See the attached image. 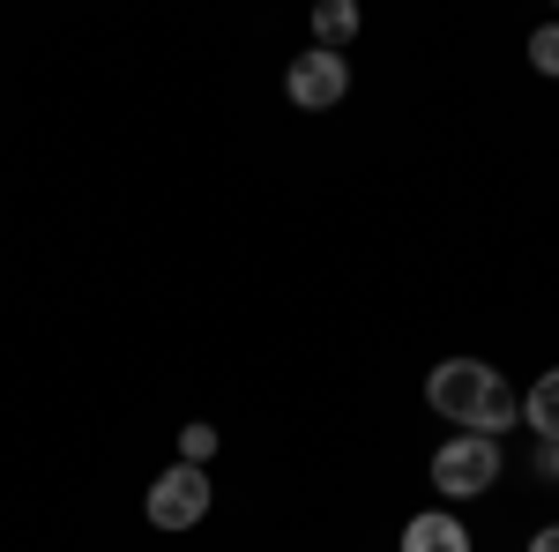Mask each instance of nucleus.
Instances as JSON below:
<instances>
[{"mask_svg":"<svg viewBox=\"0 0 559 552\" xmlns=\"http://www.w3.org/2000/svg\"><path fill=\"white\" fill-rule=\"evenodd\" d=\"M210 456H216V425H187V433H179V463L202 470Z\"/></svg>","mask_w":559,"mask_h":552,"instance_id":"nucleus-10","label":"nucleus"},{"mask_svg":"<svg viewBox=\"0 0 559 552\" xmlns=\"http://www.w3.org/2000/svg\"><path fill=\"white\" fill-rule=\"evenodd\" d=\"M492 381H500V374H492V366H477V359H440V366L426 374V403L440 411V419H463V425H471L477 403L492 396Z\"/></svg>","mask_w":559,"mask_h":552,"instance_id":"nucleus-3","label":"nucleus"},{"mask_svg":"<svg viewBox=\"0 0 559 552\" xmlns=\"http://www.w3.org/2000/svg\"><path fill=\"white\" fill-rule=\"evenodd\" d=\"M530 552H559V522H545V530L530 538Z\"/></svg>","mask_w":559,"mask_h":552,"instance_id":"nucleus-12","label":"nucleus"},{"mask_svg":"<svg viewBox=\"0 0 559 552\" xmlns=\"http://www.w3.org/2000/svg\"><path fill=\"white\" fill-rule=\"evenodd\" d=\"M202 515H210V478L194 463H173L150 485V522H157V530H194Z\"/></svg>","mask_w":559,"mask_h":552,"instance_id":"nucleus-4","label":"nucleus"},{"mask_svg":"<svg viewBox=\"0 0 559 552\" xmlns=\"http://www.w3.org/2000/svg\"><path fill=\"white\" fill-rule=\"evenodd\" d=\"M537 470H545V478L559 485V441H537Z\"/></svg>","mask_w":559,"mask_h":552,"instance_id":"nucleus-11","label":"nucleus"},{"mask_svg":"<svg viewBox=\"0 0 559 552\" xmlns=\"http://www.w3.org/2000/svg\"><path fill=\"white\" fill-rule=\"evenodd\" d=\"M403 552H471V530H463L455 515H411Z\"/></svg>","mask_w":559,"mask_h":552,"instance_id":"nucleus-5","label":"nucleus"},{"mask_svg":"<svg viewBox=\"0 0 559 552\" xmlns=\"http://www.w3.org/2000/svg\"><path fill=\"white\" fill-rule=\"evenodd\" d=\"M522 419V396L508 381H492V396H485V403H477V419H471V433H485V441H500V433H508V425Z\"/></svg>","mask_w":559,"mask_h":552,"instance_id":"nucleus-7","label":"nucleus"},{"mask_svg":"<svg viewBox=\"0 0 559 552\" xmlns=\"http://www.w3.org/2000/svg\"><path fill=\"white\" fill-rule=\"evenodd\" d=\"M500 478V441H485V433H463V441H448L440 456H432V485L448 493V501H471Z\"/></svg>","mask_w":559,"mask_h":552,"instance_id":"nucleus-1","label":"nucleus"},{"mask_svg":"<svg viewBox=\"0 0 559 552\" xmlns=\"http://www.w3.org/2000/svg\"><path fill=\"white\" fill-rule=\"evenodd\" d=\"M530 60H537V75H552V83H559V23L530 31Z\"/></svg>","mask_w":559,"mask_h":552,"instance_id":"nucleus-9","label":"nucleus"},{"mask_svg":"<svg viewBox=\"0 0 559 552\" xmlns=\"http://www.w3.org/2000/svg\"><path fill=\"white\" fill-rule=\"evenodd\" d=\"M313 31H321V45L336 52V45L358 31V8H350V0H321V8H313Z\"/></svg>","mask_w":559,"mask_h":552,"instance_id":"nucleus-8","label":"nucleus"},{"mask_svg":"<svg viewBox=\"0 0 559 552\" xmlns=\"http://www.w3.org/2000/svg\"><path fill=\"white\" fill-rule=\"evenodd\" d=\"M522 419L537 425V441H559V366L522 388Z\"/></svg>","mask_w":559,"mask_h":552,"instance_id":"nucleus-6","label":"nucleus"},{"mask_svg":"<svg viewBox=\"0 0 559 552\" xmlns=\"http://www.w3.org/2000/svg\"><path fill=\"white\" fill-rule=\"evenodd\" d=\"M350 90V60L344 52H329V45H313L292 60V75H284V97L299 105V113H329V105H344Z\"/></svg>","mask_w":559,"mask_h":552,"instance_id":"nucleus-2","label":"nucleus"}]
</instances>
